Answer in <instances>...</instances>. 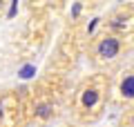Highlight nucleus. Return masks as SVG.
<instances>
[{"label": "nucleus", "instance_id": "f257e3e1", "mask_svg": "<svg viewBox=\"0 0 134 127\" xmlns=\"http://www.w3.org/2000/svg\"><path fill=\"white\" fill-rule=\"evenodd\" d=\"M105 80L103 78H92L78 89V114L83 118H94L100 112V105L105 100Z\"/></svg>", "mask_w": 134, "mask_h": 127}, {"label": "nucleus", "instance_id": "f03ea898", "mask_svg": "<svg viewBox=\"0 0 134 127\" xmlns=\"http://www.w3.org/2000/svg\"><path fill=\"white\" fill-rule=\"evenodd\" d=\"M121 51H123V38L116 36V33L100 36L98 42H96V47H94V56L98 60H114Z\"/></svg>", "mask_w": 134, "mask_h": 127}, {"label": "nucleus", "instance_id": "7ed1b4c3", "mask_svg": "<svg viewBox=\"0 0 134 127\" xmlns=\"http://www.w3.org/2000/svg\"><path fill=\"white\" fill-rule=\"evenodd\" d=\"M116 91H119V98L125 100V103L134 100V71H127V74L121 76Z\"/></svg>", "mask_w": 134, "mask_h": 127}, {"label": "nucleus", "instance_id": "20e7f679", "mask_svg": "<svg viewBox=\"0 0 134 127\" xmlns=\"http://www.w3.org/2000/svg\"><path fill=\"white\" fill-rule=\"evenodd\" d=\"M52 105L49 103H38L36 107H34V112H36V116H40V118H47V116H52Z\"/></svg>", "mask_w": 134, "mask_h": 127}, {"label": "nucleus", "instance_id": "39448f33", "mask_svg": "<svg viewBox=\"0 0 134 127\" xmlns=\"http://www.w3.org/2000/svg\"><path fill=\"white\" fill-rule=\"evenodd\" d=\"M127 127H134V109L130 112V116H127Z\"/></svg>", "mask_w": 134, "mask_h": 127}, {"label": "nucleus", "instance_id": "423d86ee", "mask_svg": "<svg viewBox=\"0 0 134 127\" xmlns=\"http://www.w3.org/2000/svg\"><path fill=\"white\" fill-rule=\"evenodd\" d=\"M0 116H2V107H0Z\"/></svg>", "mask_w": 134, "mask_h": 127}]
</instances>
